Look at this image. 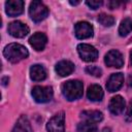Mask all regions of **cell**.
Wrapping results in <instances>:
<instances>
[{
    "label": "cell",
    "mask_w": 132,
    "mask_h": 132,
    "mask_svg": "<svg viewBox=\"0 0 132 132\" xmlns=\"http://www.w3.org/2000/svg\"><path fill=\"white\" fill-rule=\"evenodd\" d=\"M3 56L7 61L11 63H18L29 56L28 50L19 43H10L6 45L3 50Z\"/></svg>",
    "instance_id": "1"
},
{
    "label": "cell",
    "mask_w": 132,
    "mask_h": 132,
    "mask_svg": "<svg viewBox=\"0 0 132 132\" xmlns=\"http://www.w3.org/2000/svg\"><path fill=\"white\" fill-rule=\"evenodd\" d=\"M84 86L80 80L71 79L62 85V94L68 101H74L82 96Z\"/></svg>",
    "instance_id": "2"
},
{
    "label": "cell",
    "mask_w": 132,
    "mask_h": 132,
    "mask_svg": "<svg viewBox=\"0 0 132 132\" xmlns=\"http://www.w3.org/2000/svg\"><path fill=\"white\" fill-rule=\"evenodd\" d=\"M48 8L40 1H33L29 6V15L35 23H39L48 15Z\"/></svg>",
    "instance_id": "3"
},
{
    "label": "cell",
    "mask_w": 132,
    "mask_h": 132,
    "mask_svg": "<svg viewBox=\"0 0 132 132\" xmlns=\"http://www.w3.org/2000/svg\"><path fill=\"white\" fill-rule=\"evenodd\" d=\"M54 92L52 87L36 86L32 89V97L37 103H46L53 99Z\"/></svg>",
    "instance_id": "4"
},
{
    "label": "cell",
    "mask_w": 132,
    "mask_h": 132,
    "mask_svg": "<svg viewBox=\"0 0 132 132\" xmlns=\"http://www.w3.org/2000/svg\"><path fill=\"white\" fill-rule=\"evenodd\" d=\"M77 53L85 62H94L98 58V51L93 45L87 43H79L77 45Z\"/></svg>",
    "instance_id": "5"
},
{
    "label": "cell",
    "mask_w": 132,
    "mask_h": 132,
    "mask_svg": "<svg viewBox=\"0 0 132 132\" xmlns=\"http://www.w3.org/2000/svg\"><path fill=\"white\" fill-rule=\"evenodd\" d=\"M7 31L12 37L23 38V37L28 35L30 29L26 24H24V23H22L20 21H14V22H11L8 25Z\"/></svg>",
    "instance_id": "6"
},
{
    "label": "cell",
    "mask_w": 132,
    "mask_h": 132,
    "mask_svg": "<svg viewBox=\"0 0 132 132\" xmlns=\"http://www.w3.org/2000/svg\"><path fill=\"white\" fill-rule=\"evenodd\" d=\"M65 127V114L63 111L55 114L46 124L48 132H63Z\"/></svg>",
    "instance_id": "7"
},
{
    "label": "cell",
    "mask_w": 132,
    "mask_h": 132,
    "mask_svg": "<svg viewBox=\"0 0 132 132\" xmlns=\"http://www.w3.org/2000/svg\"><path fill=\"white\" fill-rule=\"evenodd\" d=\"M93 27L88 22H77L74 25V34L78 39H87L93 36Z\"/></svg>",
    "instance_id": "8"
},
{
    "label": "cell",
    "mask_w": 132,
    "mask_h": 132,
    "mask_svg": "<svg viewBox=\"0 0 132 132\" xmlns=\"http://www.w3.org/2000/svg\"><path fill=\"white\" fill-rule=\"evenodd\" d=\"M104 62L107 66L109 67H114V68H121L124 65V59L123 55L117 51V50H111L109 51L105 57H104Z\"/></svg>",
    "instance_id": "9"
},
{
    "label": "cell",
    "mask_w": 132,
    "mask_h": 132,
    "mask_svg": "<svg viewBox=\"0 0 132 132\" xmlns=\"http://www.w3.org/2000/svg\"><path fill=\"white\" fill-rule=\"evenodd\" d=\"M25 3L22 0H8L5 2V12L9 16H16L23 13Z\"/></svg>",
    "instance_id": "10"
},
{
    "label": "cell",
    "mask_w": 132,
    "mask_h": 132,
    "mask_svg": "<svg viewBox=\"0 0 132 132\" xmlns=\"http://www.w3.org/2000/svg\"><path fill=\"white\" fill-rule=\"evenodd\" d=\"M46 42H47V37L44 33H41V32H36L29 38L30 45L37 52L42 51L45 47Z\"/></svg>",
    "instance_id": "11"
},
{
    "label": "cell",
    "mask_w": 132,
    "mask_h": 132,
    "mask_svg": "<svg viewBox=\"0 0 132 132\" xmlns=\"http://www.w3.org/2000/svg\"><path fill=\"white\" fill-rule=\"evenodd\" d=\"M123 82H124V74L121 72L113 73L109 76V78L106 82V89L108 92L113 93L122 87Z\"/></svg>",
    "instance_id": "12"
},
{
    "label": "cell",
    "mask_w": 132,
    "mask_h": 132,
    "mask_svg": "<svg viewBox=\"0 0 132 132\" xmlns=\"http://www.w3.org/2000/svg\"><path fill=\"white\" fill-rule=\"evenodd\" d=\"M108 109H109L110 113H112L113 116L121 114L125 109V100H124V98L120 95H117V96L112 97L111 100L109 101Z\"/></svg>",
    "instance_id": "13"
},
{
    "label": "cell",
    "mask_w": 132,
    "mask_h": 132,
    "mask_svg": "<svg viewBox=\"0 0 132 132\" xmlns=\"http://www.w3.org/2000/svg\"><path fill=\"white\" fill-rule=\"evenodd\" d=\"M74 64L70 61L67 60H62L60 62H58L55 66V70L58 73V75L64 77V76H68L70 75L73 71H74Z\"/></svg>",
    "instance_id": "14"
},
{
    "label": "cell",
    "mask_w": 132,
    "mask_h": 132,
    "mask_svg": "<svg viewBox=\"0 0 132 132\" xmlns=\"http://www.w3.org/2000/svg\"><path fill=\"white\" fill-rule=\"evenodd\" d=\"M103 90L99 85H91L88 88L87 91V97L89 100L93 101V102H98L101 101L103 98Z\"/></svg>",
    "instance_id": "15"
},
{
    "label": "cell",
    "mask_w": 132,
    "mask_h": 132,
    "mask_svg": "<svg viewBox=\"0 0 132 132\" xmlns=\"http://www.w3.org/2000/svg\"><path fill=\"white\" fill-rule=\"evenodd\" d=\"M30 77L34 81H40L46 78V70L42 65L35 64L30 68Z\"/></svg>",
    "instance_id": "16"
},
{
    "label": "cell",
    "mask_w": 132,
    "mask_h": 132,
    "mask_svg": "<svg viewBox=\"0 0 132 132\" xmlns=\"http://www.w3.org/2000/svg\"><path fill=\"white\" fill-rule=\"evenodd\" d=\"M11 132H33L28 118L25 116H21L16 121Z\"/></svg>",
    "instance_id": "17"
},
{
    "label": "cell",
    "mask_w": 132,
    "mask_h": 132,
    "mask_svg": "<svg viewBox=\"0 0 132 132\" xmlns=\"http://www.w3.org/2000/svg\"><path fill=\"white\" fill-rule=\"evenodd\" d=\"M80 118L84 121L92 122V123H98L101 122L103 119V114L99 110H84L80 112Z\"/></svg>",
    "instance_id": "18"
},
{
    "label": "cell",
    "mask_w": 132,
    "mask_h": 132,
    "mask_svg": "<svg viewBox=\"0 0 132 132\" xmlns=\"http://www.w3.org/2000/svg\"><path fill=\"white\" fill-rule=\"evenodd\" d=\"M132 31V20L129 18L124 19L119 27V34L121 36H127Z\"/></svg>",
    "instance_id": "19"
},
{
    "label": "cell",
    "mask_w": 132,
    "mask_h": 132,
    "mask_svg": "<svg viewBox=\"0 0 132 132\" xmlns=\"http://www.w3.org/2000/svg\"><path fill=\"white\" fill-rule=\"evenodd\" d=\"M77 131L78 132H98V129L95 123L82 121L77 125Z\"/></svg>",
    "instance_id": "20"
},
{
    "label": "cell",
    "mask_w": 132,
    "mask_h": 132,
    "mask_svg": "<svg viewBox=\"0 0 132 132\" xmlns=\"http://www.w3.org/2000/svg\"><path fill=\"white\" fill-rule=\"evenodd\" d=\"M98 22L104 27H111L114 24V18L106 13H100L98 15Z\"/></svg>",
    "instance_id": "21"
},
{
    "label": "cell",
    "mask_w": 132,
    "mask_h": 132,
    "mask_svg": "<svg viewBox=\"0 0 132 132\" xmlns=\"http://www.w3.org/2000/svg\"><path fill=\"white\" fill-rule=\"evenodd\" d=\"M86 72L90 75H93L95 77H99L102 74V70L101 68L97 67V66H87L86 67Z\"/></svg>",
    "instance_id": "22"
},
{
    "label": "cell",
    "mask_w": 132,
    "mask_h": 132,
    "mask_svg": "<svg viewBox=\"0 0 132 132\" xmlns=\"http://www.w3.org/2000/svg\"><path fill=\"white\" fill-rule=\"evenodd\" d=\"M102 1L101 0H88V1H86V4L90 7V8H92V9H97V8H99L101 5H102Z\"/></svg>",
    "instance_id": "23"
},
{
    "label": "cell",
    "mask_w": 132,
    "mask_h": 132,
    "mask_svg": "<svg viewBox=\"0 0 132 132\" xmlns=\"http://www.w3.org/2000/svg\"><path fill=\"white\" fill-rule=\"evenodd\" d=\"M125 120L127 122H132V99L129 102V105H128V108L125 114Z\"/></svg>",
    "instance_id": "24"
},
{
    "label": "cell",
    "mask_w": 132,
    "mask_h": 132,
    "mask_svg": "<svg viewBox=\"0 0 132 132\" xmlns=\"http://www.w3.org/2000/svg\"><path fill=\"white\" fill-rule=\"evenodd\" d=\"M107 5L109 6L110 9H113V8H117L119 5H120V2H116V1H110L107 3Z\"/></svg>",
    "instance_id": "25"
},
{
    "label": "cell",
    "mask_w": 132,
    "mask_h": 132,
    "mask_svg": "<svg viewBox=\"0 0 132 132\" xmlns=\"http://www.w3.org/2000/svg\"><path fill=\"white\" fill-rule=\"evenodd\" d=\"M6 80L9 81V78H8V77H3V78H2V85H3V86H6V85H7Z\"/></svg>",
    "instance_id": "26"
},
{
    "label": "cell",
    "mask_w": 132,
    "mask_h": 132,
    "mask_svg": "<svg viewBox=\"0 0 132 132\" xmlns=\"http://www.w3.org/2000/svg\"><path fill=\"white\" fill-rule=\"evenodd\" d=\"M70 4L71 5H77V4H79V1H70Z\"/></svg>",
    "instance_id": "27"
},
{
    "label": "cell",
    "mask_w": 132,
    "mask_h": 132,
    "mask_svg": "<svg viewBox=\"0 0 132 132\" xmlns=\"http://www.w3.org/2000/svg\"><path fill=\"white\" fill-rule=\"evenodd\" d=\"M130 63L132 64V51L130 52Z\"/></svg>",
    "instance_id": "28"
}]
</instances>
